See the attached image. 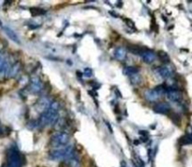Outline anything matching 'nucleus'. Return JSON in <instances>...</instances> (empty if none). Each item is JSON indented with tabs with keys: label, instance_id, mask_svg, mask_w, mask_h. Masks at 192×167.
<instances>
[{
	"label": "nucleus",
	"instance_id": "f257e3e1",
	"mask_svg": "<svg viewBox=\"0 0 192 167\" xmlns=\"http://www.w3.org/2000/svg\"><path fill=\"white\" fill-rule=\"evenodd\" d=\"M59 103L56 101H53L50 103L49 107L42 112L38 124L39 127H46L49 125L54 124L58 120V112H59Z\"/></svg>",
	"mask_w": 192,
	"mask_h": 167
},
{
	"label": "nucleus",
	"instance_id": "f03ea898",
	"mask_svg": "<svg viewBox=\"0 0 192 167\" xmlns=\"http://www.w3.org/2000/svg\"><path fill=\"white\" fill-rule=\"evenodd\" d=\"M50 158L54 160H70L75 158V150L72 146H67L62 148H56L50 152Z\"/></svg>",
	"mask_w": 192,
	"mask_h": 167
},
{
	"label": "nucleus",
	"instance_id": "7ed1b4c3",
	"mask_svg": "<svg viewBox=\"0 0 192 167\" xmlns=\"http://www.w3.org/2000/svg\"><path fill=\"white\" fill-rule=\"evenodd\" d=\"M25 158L16 147H11L8 151V167H23Z\"/></svg>",
	"mask_w": 192,
	"mask_h": 167
},
{
	"label": "nucleus",
	"instance_id": "20e7f679",
	"mask_svg": "<svg viewBox=\"0 0 192 167\" xmlns=\"http://www.w3.org/2000/svg\"><path fill=\"white\" fill-rule=\"evenodd\" d=\"M69 142H70V135H69V133L65 131L56 132L51 139V145L55 149L67 147Z\"/></svg>",
	"mask_w": 192,
	"mask_h": 167
},
{
	"label": "nucleus",
	"instance_id": "39448f33",
	"mask_svg": "<svg viewBox=\"0 0 192 167\" xmlns=\"http://www.w3.org/2000/svg\"><path fill=\"white\" fill-rule=\"evenodd\" d=\"M141 57L143 58V60L146 63V64H151L155 61L156 55L154 51L146 49V50H143L140 54Z\"/></svg>",
	"mask_w": 192,
	"mask_h": 167
},
{
	"label": "nucleus",
	"instance_id": "423d86ee",
	"mask_svg": "<svg viewBox=\"0 0 192 167\" xmlns=\"http://www.w3.org/2000/svg\"><path fill=\"white\" fill-rule=\"evenodd\" d=\"M171 106L168 103H157L154 106V111L157 114H162V115H167L171 112Z\"/></svg>",
	"mask_w": 192,
	"mask_h": 167
},
{
	"label": "nucleus",
	"instance_id": "0eeeda50",
	"mask_svg": "<svg viewBox=\"0 0 192 167\" xmlns=\"http://www.w3.org/2000/svg\"><path fill=\"white\" fill-rule=\"evenodd\" d=\"M43 86L39 77L34 76L30 81V90L33 93H39L42 90Z\"/></svg>",
	"mask_w": 192,
	"mask_h": 167
},
{
	"label": "nucleus",
	"instance_id": "6e6552de",
	"mask_svg": "<svg viewBox=\"0 0 192 167\" xmlns=\"http://www.w3.org/2000/svg\"><path fill=\"white\" fill-rule=\"evenodd\" d=\"M167 97L170 101L172 102H180L182 99V93L177 90V89H173L171 87H168L167 89Z\"/></svg>",
	"mask_w": 192,
	"mask_h": 167
},
{
	"label": "nucleus",
	"instance_id": "1a4fd4ad",
	"mask_svg": "<svg viewBox=\"0 0 192 167\" xmlns=\"http://www.w3.org/2000/svg\"><path fill=\"white\" fill-rule=\"evenodd\" d=\"M11 65L7 58L0 53V74H9Z\"/></svg>",
	"mask_w": 192,
	"mask_h": 167
},
{
	"label": "nucleus",
	"instance_id": "9d476101",
	"mask_svg": "<svg viewBox=\"0 0 192 167\" xmlns=\"http://www.w3.org/2000/svg\"><path fill=\"white\" fill-rule=\"evenodd\" d=\"M160 96H161V94L159 93L156 88L146 90L144 93V97L148 102H156Z\"/></svg>",
	"mask_w": 192,
	"mask_h": 167
},
{
	"label": "nucleus",
	"instance_id": "9b49d317",
	"mask_svg": "<svg viewBox=\"0 0 192 167\" xmlns=\"http://www.w3.org/2000/svg\"><path fill=\"white\" fill-rule=\"evenodd\" d=\"M156 73L162 78H170L173 74L172 71L168 68L167 66H162V67L157 68L156 69Z\"/></svg>",
	"mask_w": 192,
	"mask_h": 167
},
{
	"label": "nucleus",
	"instance_id": "f8f14e48",
	"mask_svg": "<svg viewBox=\"0 0 192 167\" xmlns=\"http://www.w3.org/2000/svg\"><path fill=\"white\" fill-rule=\"evenodd\" d=\"M3 30H4V32L6 33V35H7L11 41H13V42H16V43H20V40H19L17 34H16V33H15L11 27H9V26H4V27H3Z\"/></svg>",
	"mask_w": 192,
	"mask_h": 167
},
{
	"label": "nucleus",
	"instance_id": "ddd939ff",
	"mask_svg": "<svg viewBox=\"0 0 192 167\" xmlns=\"http://www.w3.org/2000/svg\"><path fill=\"white\" fill-rule=\"evenodd\" d=\"M113 56L115 59L119 60V61H122L126 58V50L123 47H118L114 50L113 52Z\"/></svg>",
	"mask_w": 192,
	"mask_h": 167
},
{
	"label": "nucleus",
	"instance_id": "4468645a",
	"mask_svg": "<svg viewBox=\"0 0 192 167\" xmlns=\"http://www.w3.org/2000/svg\"><path fill=\"white\" fill-rule=\"evenodd\" d=\"M123 73H124L125 75H127V76H130L131 77L133 75L138 74L139 69L136 68V67H133V66H127V67H126V68L124 69Z\"/></svg>",
	"mask_w": 192,
	"mask_h": 167
},
{
	"label": "nucleus",
	"instance_id": "2eb2a0df",
	"mask_svg": "<svg viewBox=\"0 0 192 167\" xmlns=\"http://www.w3.org/2000/svg\"><path fill=\"white\" fill-rule=\"evenodd\" d=\"M157 55H158L159 59H160L163 63H169V62H170V57H169V55H168L165 52L159 51V52L157 53Z\"/></svg>",
	"mask_w": 192,
	"mask_h": 167
},
{
	"label": "nucleus",
	"instance_id": "dca6fc26",
	"mask_svg": "<svg viewBox=\"0 0 192 167\" xmlns=\"http://www.w3.org/2000/svg\"><path fill=\"white\" fill-rule=\"evenodd\" d=\"M180 144L181 145H191L192 144V137L191 135H185L180 139Z\"/></svg>",
	"mask_w": 192,
	"mask_h": 167
},
{
	"label": "nucleus",
	"instance_id": "f3484780",
	"mask_svg": "<svg viewBox=\"0 0 192 167\" xmlns=\"http://www.w3.org/2000/svg\"><path fill=\"white\" fill-rule=\"evenodd\" d=\"M31 14L33 16H38V15H41V14H44L45 13V11L42 10V9H39V8H33L31 9Z\"/></svg>",
	"mask_w": 192,
	"mask_h": 167
},
{
	"label": "nucleus",
	"instance_id": "a211bd4d",
	"mask_svg": "<svg viewBox=\"0 0 192 167\" xmlns=\"http://www.w3.org/2000/svg\"><path fill=\"white\" fill-rule=\"evenodd\" d=\"M171 118H172V119H173V121L174 123H176L177 125H179V124H180V117H179V116H178L177 114L173 113V114L171 115Z\"/></svg>",
	"mask_w": 192,
	"mask_h": 167
},
{
	"label": "nucleus",
	"instance_id": "6ab92c4d",
	"mask_svg": "<svg viewBox=\"0 0 192 167\" xmlns=\"http://www.w3.org/2000/svg\"><path fill=\"white\" fill-rule=\"evenodd\" d=\"M83 74H84L85 77H91V76H92V71H91L90 69H85Z\"/></svg>",
	"mask_w": 192,
	"mask_h": 167
},
{
	"label": "nucleus",
	"instance_id": "aec40b11",
	"mask_svg": "<svg viewBox=\"0 0 192 167\" xmlns=\"http://www.w3.org/2000/svg\"><path fill=\"white\" fill-rule=\"evenodd\" d=\"M4 128L2 127V125L1 124H0V136H2L3 134H4Z\"/></svg>",
	"mask_w": 192,
	"mask_h": 167
}]
</instances>
